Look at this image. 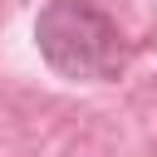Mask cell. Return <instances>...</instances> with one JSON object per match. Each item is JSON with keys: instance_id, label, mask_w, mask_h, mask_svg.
<instances>
[{"instance_id": "6da1fadb", "label": "cell", "mask_w": 157, "mask_h": 157, "mask_svg": "<svg viewBox=\"0 0 157 157\" xmlns=\"http://www.w3.org/2000/svg\"><path fill=\"white\" fill-rule=\"evenodd\" d=\"M34 49L69 83H118L128 69V39L98 0H49L34 15Z\"/></svg>"}]
</instances>
